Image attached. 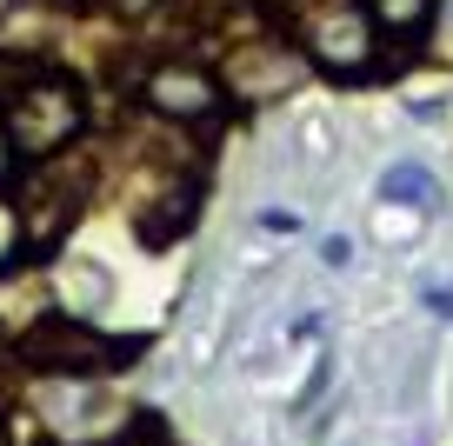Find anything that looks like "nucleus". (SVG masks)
<instances>
[{"label": "nucleus", "mask_w": 453, "mask_h": 446, "mask_svg": "<svg viewBox=\"0 0 453 446\" xmlns=\"http://www.w3.org/2000/svg\"><path fill=\"white\" fill-rule=\"evenodd\" d=\"M0 127H7V147L27 160H54L73 134L87 127V100L73 81H54V73H27V81L7 94L0 107Z\"/></svg>", "instance_id": "nucleus-1"}, {"label": "nucleus", "mask_w": 453, "mask_h": 446, "mask_svg": "<svg viewBox=\"0 0 453 446\" xmlns=\"http://www.w3.org/2000/svg\"><path fill=\"white\" fill-rule=\"evenodd\" d=\"M134 353H141L134 340H107L87 320H73V313H54V320H41L20 340V360H27L34 373H47V380H94V373L127 366Z\"/></svg>", "instance_id": "nucleus-2"}, {"label": "nucleus", "mask_w": 453, "mask_h": 446, "mask_svg": "<svg viewBox=\"0 0 453 446\" xmlns=\"http://www.w3.org/2000/svg\"><path fill=\"white\" fill-rule=\"evenodd\" d=\"M300 47L326 73H367L380 54V27L360 0H307L300 7Z\"/></svg>", "instance_id": "nucleus-3"}, {"label": "nucleus", "mask_w": 453, "mask_h": 446, "mask_svg": "<svg viewBox=\"0 0 453 446\" xmlns=\"http://www.w3.org/2000/svg\"><path fill=\"white\" fill-rule=\"evenodd\" d=\"M141 100L154 113H167V120H220V107H226L220 81H213L207 67H194V60H160V67H147Z\"/></svg>", "instance_id": "nucleus-4"}, {"label": "nucleus", "mask_w": 453, "mask_h": 446, "mask_svg": "<svg viewBox=\"0 0 453 446\" xmlns=\"http://www.w3.org/2000/svg\"><path fill=\"white\" fill-rule=\"evenodd\" d=\"M380 200H387V207H407V213H440V207H447L440 181L420 167V160H394V167L380 173Z\"/></svg>", "instance_id": "nucleus-5"}, {"label": "nucleus", "mask_w": 453, "mask_h": 446, "mask_svg": "<svg viewBox=\"0 0 453 446\" xmlns=\"http://www.w3.org/2000/svg\"><path fill=\"white\" fill-rule=\"evenodd\" d=\"M194 213H200V200H194V187H173L167 200H160L154 213H141V240L147 247H173V240L194 227Z\"/></svg>", "instance_id": "nucleus-6"}, {"label": "nucleus", "mask_w": 453, "mask_h": 446, "mask_svg": "<svg viewBox=\"0 0 453 446\" xmlns=\"http://www.w3.org/2000/svg\"><path fill=\"white\" fill-rule=\"evenodd\" d=\"M373 14V27L394 34V41H420L426 20H434V0H360Z\"/></svg>", "instance_id": "nucleus-7"}, {"label": "nucleus", "mask_w": 453, "mask_h": 446, "mask_svg": "<svg viewBox=\"0 0 453 446\" xmlns=\"http://www.w3.org/2000/svg\"><path fill=\"white\" fill-rule=\"evenodd\" d=\"M320 260H326V266H347V260H354V240H347V234H334V240L320 247Z\"/></svg>", "instance_id": "nucleus-8"}, {"label": "nucleus", "mask_w": 453, "mask_h": 446, "mask_svg": "<svg viewBox=\"0 0 453 446\" xmlns=\"http://www.w3.org/2000/svg\"><path fill=\"white\" fill-rule=\"evenodd\" d=\"M426 307H434L440 320H453V287H426Z\"/></svg>", "instance_id": "nucleus-9"}, {"label": "nucleus", "mask_w": 453, "mask_h": 446, "mask_svg": "<svg viewBox=\"0 0 453 446\" xmlns=\"http://www.w3.org/2000/svg\"><path fill=\"white\" fill-rule=\"evenodd\" d=\"M113 446H127V440H113Z\"/></svg>", "instance_id": "nucleus-10"}]
</instances>
